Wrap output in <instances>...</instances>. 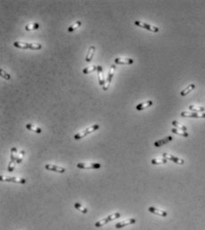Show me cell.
Listing matches in <instances>:
<instances>
[{
    "instance_id": "6da1fadb",
    "label": "cell",
    "mask_w": 205,
    "mask_h": 230,
    "mask_svg": "<svg viewBox=\"0 0 205 230\" xmlns=\"http://www.w3.org/2000/svg\"><path fill=\"white\" fill-rule=\"evenodd\" d=\"M99 128H100L99 124H94L93 126L88 128L87 129H85V130H83V131H80V132L77 133L76 135H74L73 138H74L75 140H79V139H81V138H83V137H85L86 136L91 134V133H93L94 131L97 130Z\"/></svg>"
},
{
    "instance_id": "7a4b0ae2",
    "label": "cell",
    "mask_w": 205,
    "mask_h": 230,
    "mask_svg": "<svg viewBox=\"0 0 205 230\" xmlns=\"http://www.w3.org/2000/svg\"><path fill=\"white\" fill-rule=\"evenodd\" d=\"M119 218H120V213L119 212H116V213H113L112 215H109L108 217L104 218V219L101 220H98V221H96L95 223V227H100L102 226H104L105 224H108L109 222L116 220V219H119Z\"/></svg>"
},
{
    "instance_id": "3957f363",
    "label": "cell",
    "mask_w": 205,
    "mask_h": 230,
    "mask_svg": "<svg viewBox=\"0 0 205 230\" xmlns=\"http://www.w3.org/2000/svg\"><path fill=\"white\" fill-rule=\"evenodd\" d=\"M135 25H137L138 27H141V28H144V29H146L149 31H152V32H154V33H157L159 31V28L158 27L151 25V24H148V23H146V22L140 21H135Z\"/></svg>"
},
{
    "instance_id": "277c9868",
    "label": "cell",
    "mask_w": 205,
    "mask_h": 230,
    "mask_svg": "<svg viewBox=\"0 0 205 230\" xmlns=\"http://www.w3.org/2000/svg\"><path fill=\"white\" fill-rule=\"evenodd\" d=\"M115 69H116V66L115 64H113L110 68V70H109V73H108V77H107V79H106V82H105V85L103 87V89L104 91L108 90L110 87V84L113 80V78L114 76V73H115Z\"/></svg>"
},
{
    "instance_id": "5b68a950",
    "label": "cell",
    "mask_w": 205,
    "mask_h": 230,
    "mask_svg": "<svg viewBox=\"0 0 205 230\" xmlns=\"http://www.w3.org/2000/svg\"><path fill=\"white\" fill-rule=\"evenodd\" d=\"M0 180L3 182H13V183H18V184H25L26 180L24 178H14V177H0Z\"/></svg>"
},
{
    "instance_id": "8992f818",
    "label": "cell",
    "mask_w": 205,
    "mask_h": 230,
    "mask_svg": "<svg viewBox=\"0 0 205 230\" xmlns=\"http://www.w3.org/2000/svg\"><path fill=\"white\" fill-rule=\"evenodd\" d=\"M102 165L100 163H85L79 162L77 164V168L79 169H100Z\"/></svg>"
},
{
    "instance_id": "52a82bcc",
    "label": "cell",
    "mask_w": 205,
    "mask_h": 230,
    "mask_svg": "<svg viewBox=\"0 0 205 230\" xmlns=\"http://www.w3.org/2000/svg\"><path fill=\"white\" fill-rule=\"evenodd\" d=\"M162 156H163V158L167 159L168 161H171V162H175L177 164H179V165H183L185 163V161L183 159L177 158V157H176V156H174V155H172L170 153H164L162 154Z\"/></svg>"
},
{
    "instance_id": "ba28073f",
    "label": "cell",
    "mask_w": 205,
    "mask_h": 230,
    "mask_svg": "<svg viewBox=\"0 0 205 230\" xmlns=\"http://www.w3.org/2000/svg\"><path fill=\"white\" fill-rule=\"evenodd\" d=\"M45 168L47 169V171H55L57 173H64L65 172V169L64 167L61 166H57V165H53V164H46Z\"/></svg>"
},
{
    "instance_id": "9c48e42d",
    "label": "cell",
    "mask_w": 205,
    "mask_h": 230,
    "mask_svg": "<svg viewBox=\"0 0 205 230\" xmlns=\"http://www.w3.org/2000/svg\"><path fill=\"white\" fill-rule=\"evenodd\" d=\"M137 222V220L134 219V218H131V219H128V220H126L124 221H121V222H119L115 225V228L117 229H119V228H122L124 227H127L128 225H132V224H135Z\"/></svg>"
},
{
    "instance_id": "30bf717a",
    "label": "cell",
    "mask_w": 205,
    "mask_h": 230,
    "mask_svg": "<svg viewBox=\"0 0 205 230\" xmlns=\"http://www.w3.org/2000/svg\"><path fill=\"white\" fill-rule=\"evenodd\" d=\"M148 211L153 213V214H155V215H158L160 217H167L168 216V212L163 211V210H159V209H156L154 207H149L148 208Z\"/></svg>"
},
{
    "instance_id": "8fae6325",
    "label": "cell",
    "mask_w": 205,
    "mask_h": 230,
    "mask_svg": "<svg viewBox=\"0 0 205 230\" xmlns=\"http://www.w3.org/2000/svg\"><path fill=\"white\" fill-rule=\"evenodd\" d=\"M114 62L117 64H132L134 63V60L131 58H116Z\"/></svg>"
},
{
    "instance_id": "7c38bea8",
    "label": "cell",
    "mask_w": 205,
    "mask_h": 230,
    "mask_svg": "<svg viewBox=\"0 0 205 230\" xmlns=\"http://www.w3.org/2000/svg\"><path fill=\"white\" fill-rule=\"evenodd\" d=\"M173 140V137H165V138H163V139H161V140H158V141H156L155 143H154V146L155 147H160V146H164V144H168V143H170V141H172Z\"/></svg>"
},
{
    "instance_id": "4fadbf2b",
    "label": "cell",
    "mask_w": 205,
    "mask_h": 230,
    "mask_svg": "<svg viewBox=\"0 0 205 230\" xmlns=\"http://www.w3.org/2000/svg\"><path fill=\"white\" fill-rule=\"evenodd\" d=\"M15 163H16V159H15V157H14V154L13 153H11V160L8 163V171L9 172H13L14 171V169H15Z\"/></svg>"
},
{
    "instance_id": "5bb4252c",
    "label": "cell",
    "mask_w": 205,
    "mask_h": 230,
    "mask_svg": "<svg viewBox=\"0 0 205 230\" xmlns=\"http://www.w3.org/2000/svg\"><path fill=\"white\" fill-rule=\"evenodd\" d=\"M182 117H188V118H205V113L198 114L196 113H188V112H182Z\"/></svg>"
},
{
    "instance_id": "9a60e30c",
    "label": "cell",
    "mask_w": 205,
    "mask_h": 230,
    "mask_svg": "<svg viewBox=\"0 0 205 230\" xmlns=\"http://www.w3.org/2000/svg\"><path fill=\"white\" fill-rule=\"evenodd\" d=\"M97 73H98V81H99V85L100 86H104L105 85V80H104V75H103V68L102 66L98 65L97 66Z\"/></svg>"
},
{
    "instance_id": "2e32d148",
    "label": "cell",
    "mask_w": 205,
    "mask_h": 230,
    "mask_svg": "<svg viewBox=\"0 0 205 230\" xmlns=\"http://www.w3.org/2000/svg\"><path fill=\"white\" fill-rule=\"evenodd\" d=\"M152 105H153V101L149 100V101H146V102H144V103H141V104H137V107H136V109H137V111H143V110H144V109H146V108L150 107Z\"/></svg>"
},
{
    "instance_id": "e0dca14e",
    "label": "cell",
    "mask_w": 205,
    "mask_h": 230,
    "mask_svg": "<svg viewBox=\"0 0 205 230\" xmlns=\"http://www.w3.org/2000/svg\"><path fill=\"white\" fill-rule=\"evenodd\" d=\"M14 46L15 47H18V48H22V49H30V43L16 41L14 43Z\"/></svg>"
},
{
    "instance_id": "ac0fdd59",
    "label": "cell",
    "mask_w": 205,
    "mask_h": 230,
    "mask_svg": "<svg viewBox=\"0 0 205 230\" xmlns=\"http://www.w3.org/2000/svg\"><path fill=\"white\" fill-rule=\"evenodd\" d=\"M95 47L94 46H91L89 48H88V51L87 53V56H86V61L88 63H89L92 58L94 57V55H95Z\"/></svg>"
},
{
    "instance_id": "d6986e66",
    "label": "cell",
    "mask_w": 205,
    "mask_h": 230,
    "mask_svg": "<svg viewBox=\"0 0 205 230\" xmlns=\"http://www.w3.org/2000/svg\"><path fill=\"white\" fill-rule=\"evenodd\" d=\"M195 88V84H191V85H189L186 88H185L184 90H182L181 92H180V95H181V96H186V95H188L190 92H192Z\"/></svg>"
},
{
    "instance_id": "ffe728a7",
    "label": "cell",
    "mask_w": 205,
    "mask_h": 230,
    "mask_svg": "<svg viewBox=\"0 0 205 230\" xmlns=\"http://www.w3.org/2000/svg\"><path fill=\"white\" fill-rule=\"evenodd\" d=\"M74 208L78 211H79L80 212H82L83 214H87L88 213V209L86 207H84L82 204H80L79 202H75L74 203Z\"/></svg>"
},
{
    "instance_id": "44dd1931",
    "label": "cell",
    "mask_w": 205,
    "mask_h": 230,
    "mask_svg": "<svg viewBox=\"0 0 205 230\" xmlns=\"http://www.w3.org/2000/svg\"><path fill=\"white\" fill-rule=\"evenodd\" d=\"M26 128L30 130V131H33L35 133H38V134H40V133L42 132L41 128L37 127V126H35L33 124H26Z\"/></svg>"
},
{
    "instance_id": "7402d4cb",
    "label": "cell",
    "mask_w": 205,
    "mask_h": 230,
    "mask_svg": "<svg viewBox=\"0 0 205 230\" xmlns=\"http://www.w3.org/2000/svg\"><path fill=\"white\" fill-rule=\"evenodd\" d=\"M39 28V24L38 22H35V23H29L25 26V30H28V31H30V30H37Z\"/></svg>"
},
{
    "instance_id": "603a6c76",
    "label": "cell",
    "mask_w": 205,
    "mask_h": 230,
    "mask_svg": "<svg viewBox=\"0 0 205 230\" xmlns=\"http://www.w3.org/2000/svg\"><path fill=\"white\" fill-rule=\"evenodd\" d=\"M171 131L174 133L176 135H178V136H181V137H189V134L186 131H183V130H179V129H177V128H172Z\"/></svg>"
},
{
    "instance_id": "cb8c5ba5",
    "label": "cell",
    "mask_w": 205,
    "mask_h": 230,
    "mask_svg": "<svg viewBox=\"0 0 205 230\" xmlns=\"http://www.w3.org/2000/svg\"><path fill=\"white\" fill-rule=\"evenodd\" d=\"M95 70H97V66L91 65V66H88L86 68H84L83 69V73L84 74H88V73H91V72H93Z\"/></svg>"
},
{
    "instance_id": "d4e9b609",
    "label": "cell",
    "mask_w": 205,
    "mask_h": 230,
    "mask_svg": "<svg viewBox=\"0 0 205 230\" xmlns=\"http://www.w3.org/2000/svg\"><path fill=\"white\" fill-rule=\"evenodd\" d=\"M168 162L167 159L163 158V159H153L151 161L153 165H162V164H166Z\"/></svg>"
},
{
    "instance_id": "484cf974",
    "label": "cell",
    "mask_w": 205,
    "mask_h": 230,
    "mask_svg": "<svg viewBox=\"0 0 205 230\" xmlns=\"http://www.w3.org/2000/svg\"><path fill=\"white\" fill-rule=\"evenodd\" d=\"M171 124H172L175 128H177V129L183 130V131H186V132L187 131V128H186V126H184V125H182V124L178 123L177 122H176V120H173Z\"/></svg>"
},
{
    "instance_id": "4316f807",
    "label": "cell",
    "mask_w": 205,
    "mask_h": 230,
    "mask_svg": "<svg viewBox=\"0 0 205 230\" xmlns=\"http://www.w3.org/2000/svg\"><path fill=\"white\" fill-rule=\"evenodd\" d=\"M80 25H81V21H77V22H75L74 24H72V25H70L69 28H68V31L69 32H72V31H74V30H76L78 28H79L80 27Z\"/></svg>"
},
{
    "instance_id": "83f0119b",
    "label": "cell",
    "mask_w": 205,
    "mask_h": 230,
    "mask_svg": "<svg viewBox=\"0 0 205 230\" xmlns=\"http://www.w3.org/2000/svg\"><path fill=\"white\" fill-rule=\"evenodd\" d=\"M189 110H191L193 112H203L205 110V108L204 107H197L195 105H190Z\"/></svg>"
},
{
    "instance_id": "f1b7e54d",
    "label": "cell",
    "mask_w": 205,
    "mask_h": 230,
    "mask_svg": "<svg viewBox=\"0 0 205 230\" xmlns=\"http://www.w3.org/2000/svg\"><path fill=\"white\" fill-rule=\"evenodd\" d=\"M0 73H1V77L4 78L5 79H8L9 80L11 79V76L7 73V72L5 70H3V69L0 70Z\"/></svg>"
}]
</instances>
